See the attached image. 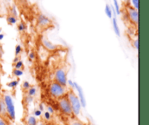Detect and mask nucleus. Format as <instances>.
<instances>
[{
	"label": "nucleus",
	"mask_w": 149,
	"mask_h": 125,
	"mask_svg": "<svg viewBox=\"0 0 149 125\" xmlns=\"http://www.w3.org/2000/svg\"><path fill=\"white\" fill-rule=\"evenodd\" d=\"M17 30H18L20 32L25 31L26 30V28H27L26 24H25L24 23H23V22H20V23H19L18 24H17Z\"/></svg>",
	"instance_id": "412c9836"
},
{
	"label": "nucleus",
	"mask_w": 149,
	"mask_h": 125,
	"mask_svg": "<svg viewBox=\"0 0 149 125\" xmlns=\"http://www.w3.org/2000/svg\"><path fill=\"white\" fill-rule=\"evenodd\" d=\"M37 125H45L43 123H42V122H38V124Z\"/></svg>",
	"instance_id": "e433bc0d"
},
{
	"label": "nucleus",
	"mask_w": 149,
	"mask_h": 125,
	"mask_svg": "<svg viewBox=\"0 0 149 125\" xmlns=\"http://www.w3.org/2000/svg\"><path fill=\"white\" fill-rule=\"evenodd\" d=\"M0 125H10L8 122V119L0 116Z\"/></svg>",
	"instance_id": "393cba45"
},
{
	"label": "nucleus",
	"mask_w": 149,
	"mask_h": 125,
	"mask_svg": "<svg viewBox=\"0 0 149 125\" xmlns=\"http://www.w3.org/2000/svg\"><path fill=\"white\" fill-rule=\"evenodd\" d=\"M30 87H31V84L29 81H23V84H22V89H23V90H25V91H27V90H29Z\"/></svg>",
	"instance_id": "a878e982"
},
{
	"label": "nucleus",
	"mask_w": 149,
	"mask_h": 125,
	"mask_svg": "<svg viewBox=\"0 0 149 125\" xmlns=\"http://www.w3.org/2000/svg\"><path fill=\"white\" fill-rule=\"evenodd\" d=\"M41 42H42V46H43L45 48H46L47 50H49V51L56 50L58 47V45L52 43V42H50V41H49L48 39H47L46 37L42 38Z\"/></svg>",
	"instance_id": "1a4fd4ad"
},
{
	"label": "nucleus",
	"mask_w": 149,
	"mask_h": 125,
	"mask_svg": "<svg viewBox=\"0 0 149 125\" xmlns=\"http://www.w3.org/2000/svg\"><path fill=\"white\" fill-rule=\"evenodd\" d=\"M113 7L114 8L115 12H116V15H119L121 13V10H120V6H119V1L118 0H113Z\"/></svg>",
	"instance_id": "f3484780"
},
{
	"label": "nucleus",
	"mask_w": 149,
	"mask_h": 125,
	"mask_svg": "<svg viewBox=\"0 0 149 125\" xmlns=\"http://www.w3.org/2000/svg\"><path fill=\"white\" fill-rule=\"evenodd\" d=\"M127 14L128 17H129L130 20L131 22H132L135 25L138 24V21H139V13H138V10L128 6L127 7Z\"/></svg>",
	"instance_id": "423d86ee"
},
{
	"label": "nucleus",
	"mask_w": 149,
	"mask_h": 125,
	"mask_svg": "<svg viewBox=\"0 0 149 125\" xmlns=\"http://www.w3.org/2000/svg\"><path fill=\"white\" fill-rule=\"evenodd\" d=\"M13 65H14V68H16V69H22L23 68V62L21 60H20L17 63L13 64Z\"/></svg>",
	"instance_id": "b1692460"
},
{
	"label": "nucleus",
	"mask_w": 149,
	"mask_h": 125,
	"mask_svg": "<svg viewBox=\"0 0 149 125\" xmlns=\"http://www.w3.org/2000/svg\"><path fill=\"white\" fill-rule=\"evenodd\" d=\"M124 2H128V0H122Z\"/></svg>",
	"instance_id": "4c0bfd02"
},
{
	"label": "nucleus",
	"mask_w": 149,
	"mask_h": 125,
	"mask_svg": "<svg viewBox=\"0 0 149 125\" xmlns=\"http://www.w3.org/2000/svg\"><path fill=\"white\" fill-rule=\"evenodd\" d=\"M1 32H2V28H0V33H1Z\"/></svg>",
	"instance_id": "58836bf2"
},
{
	"label": "nucleus",
	"mask_w": 149,
	"mask_h": 125,
	"mask_svg": "<svg viewBox=\"0 0 149 125\" xmlns=\"http://www.w3.org/2000/svg\"><path fill=\"white\" fill-rule=\"evenodd\" d=\"M20 60V57H19V56H15V58H14V59H13V63L15 64V63H17V61Z\"/></svg>",
	"instance_id": "72a5a7b5"
},
{
	"label": "nucleus",
	"mask_w": 149,
	"mask_h": 125,
	"mask_svg": "<svg viewBox=\"0 0 149 125\" xmlns=\"http://www.w3.org/2000/svg\"><path fill=\"white\" fill-rule=\"evenodd\" d=\"M0 66H1V65H0Z\"/></svg>",
	"instance_id": "79ce46f5"
},
{
	"label": "nucleus",
	"mask_w": 149,
	"mask_h": 125,
	"mask_svg": "<svg viewBox=\"0 0 149 125\" xmlns=\"http://www.w3.org/2000/svg\"><path fill=\"white\" fill-rule=\"evenodd\" d=\"M25 1H30V0H25Z\"/></svg>",
	"instance_id": "ea45409f"
},
{
	"label": "nucleus",
	"mask_w": 149,
	"mask_h": 125,
	"mask_svg": "<svg viewBox=\"0 0 149 125\" xmlns=\"http://www.w3.org/2000/svg\"><path fill=\"white\" fill-rule=\"evenodd\" d=\"M133 47L138 51V49H139V41H138V39H135V41L133 42Z\"/></svg>",
	"instance_id": "7c9ffc66"
},
{
	"label": "nucleus",
	"mask_w": 149,
	"mask_h": 125,
	"mask_svg": "<svg viewBox=\"0 0 149 125\" xmlns=\"http://www.w3.org/2000/svg\"><path fill=\"white\" fill-rule=\"evenodd\" d=\"M7 111V116L9 120L15 121V108L13 97L9 94H5L2 97Z\"/></svg>",
	"instance_id": "f03ea898"
},
{
	"label": "nucleus",
	"mask_w": 149,
	"mask_h": 125,
	"mask_svg": "<svg viewBox=\"0 0 149 125\" xmlns=\"http://www.w3.org/2000/svg\"><path fill=\"white\" fill-rule=\"evenodd\" d=\"M54 78H55V81H56L57 83L64 86V87L67 86V81H68L67 74L63 68H58L55 71Z\"/></svg>",
	"instance_id": "39448f33"
},
{
	"label": "nucleus",
	"mask_w": 149,
	"mask_h": 125,
	"mask_svg": "<svg viewBox=\"0 0 149 125\" xmlns=\"http://www.w3.org/2000/svg\"><path fill=\"white\" fill-rule=\"evenodd\" d=\"M0 116H4V117L7 118V111H6V107L4 105V100H3L2 97H0Z\"/></svg>",
	"instance_id": "f8f14e48"
},
{
	"label": "nucleus",
	"mask_w": 149,
	"mask_h": 125,
	"mask_svg": "<svg viewBox=\"0 0 149 125\" xmlns=\"http://www.w3.org/2000/svg\"><path fill=\"white\" fill-rule=\"evenodd\" d=\"M74 84H75V81H72V80L68 79V81H67V84H68V85L69 86V87H71V90H74Z\"/></svg>",
	"instance_id": "c85d7f7f"
},
{
	"label": "nucleus",
	"mask_w": 149,
	"mask_h": 125,
	"mask_svg": "<svg viewBox=\"0 0 149 125\" xmlns=\"http://www.w3.org/2000/svg\"><path fill=\"white\" fill-rule=\"evenodd\" d=\"M74 90H76L77 91V97H78L80 103H81V107L85 108L87 106V102H86L85 96H84V92H83L82 88H81V86L78 84L77 82L75 81V84H74Z\"/></svg>",
	"instance_id": "0eeeda50"
},
{
	"label": "nucleus",
	"mask_w": 149,
	"mask_h": 125,
	"mask_svg": "<svg viewBox=\"0 0 149 125\" xmlns=\"http://www.w3.org/2000/svg\"><path fill=\"white\" fill-rule=\"evenodd\" d=\"M7 1H11V0H7Z\"/></svg>",
	"instance_id": "a19ab883"
},
{
	"label": "nucleus",
	"mask_w": 149,
	"mask_h": 125,
	"mask_svg": "<svg viewBox=\"0 0 149 125\" xmlns=\"http://www.w3.org/2000/svg\"><path fill=\"white\" fill-rule=\"evenodd\" d=\"M49 92L52 97L59 99L66 95V89L64 86L53 81L49 87Z\"/></svg>",
	"instance_id": "7ed1b4c3"
},
{
	"label": "nucleus",
	"mask_w": 149,
	"mask_h": 125,
	"mask_svg": "<svg viewBox=\"0 0 149 125\" xmlns=\"http://www.w3.org/2000/svg\"><path fill=\"white\" fill-rule=\"evenodd\" d=\"M27 92H27L28 95L33 97L36 94V88L35 87H33V86H32V87L31 86V87L27 90Z\"/></svg>",
	"instance_id": "6ab92c4d"
},
{
	"label": "nucleus",
	"mask_w": 149,
	"mask_h": 125,
	"mask_svg": "<svg viewBox=\"0 0 149 125\" xmlns=\"http://www.w3.org/2000/svg\"><path fill=\"white\" fill-rule=\"evenodd\" d=\"M10 15H12L13 16H14V17H18V12H17V8H16V7L15 5H13V7L10 8Z\"/></svg>",
	"instance_id": "4be33fe9"
},
{
	"label": "nucleus",
	"mask_w": 149,
	"mask_h": 125,
	"mask_svg": "<svg viewBox=\"0 0 149 125\" xmlns=\"http://www.w3.org/2000/svg\"><path fill=\"white\" fill-rule=\"evenodd\" d=\"M42 114V111H41L39 108L36 109L33 112V116H36V117H39V116H41V115Z\"/></svg>",
	"instance_id": "c756f323"
},
{
	"label": "nucleus",
	"mask_w": 149,
	"mask_h": 125,
	"mask_svg": "<svg viewBox=\"0 0 149 125\" xmlns=\"http://www.w3.org/2000/svg\"><path fill=\"white\" fill-rule=\"evenodd\" d=\"M7 23H8V24L13 26V25H15L17 23V17H14V16H13L12 15H9L7 17Z\"/></svg>",
	"instance_id": "2eb2a0df"
},
{
	"label": "nucleus",
	"mask_w": 149,
	"mask_h": 125,
	"mask_svg": "<svg viewBox=\"0 0 149 125\" xmlns=\"http://www.w3.org/2000/svg\"><path fill=\"white\" fill-rule=\"evenodd\" d=\"M112 25H113V29L114 33H116V35L117 36H120V28L119 27V25H118L117 20H116V17H112Z\"/></svg>",
	"instance_id": "9d476101"
},
{
	"label": "nucleus",
	"mask_w": 149,
	"mask_h": 125,
	"mask_svg": "<svg viewBox=\"0 0 149 125\" xmlns=\"http://www.w3.org/2000/svg\"><path fill=\"white\" fill-rule=\"evenodd\" d=\"M66 97L67 98H68V101H69L70 105H71L73 115H74V116L77 117V116H78L79 115L81 110V108H82L81 107V103H80L77 94L74 92L73 90H70V91L67 93Z\"/></svg>",
	"instance_id": "f257e3e1"
},
{
	"label": "nucleus",
	"mask_w": 149,
	"mask_h": 125,
	"mask_svg": "<svg viewBox=\"0 0 149 125\" xmlns=\"http://www.w3.org/2000/svg\"><path fill=\"white\" fill-rule=\"evenodd\" d=\"M38 120L36 116L31 115L26 118V124L27 125H37Z\"/></svg>",
	"instance_id": "ddd939ff"
},
{
	"label": "nucleus",
	"mask_w": 149,
	"mask_h": 125,
	"mask_svg": "<svg viewBox=\"0 0 149 125\" xmlns=\"http://www.w3.org/2000/svg\"><path fill=\"white\" fill-rule=\"evenodd\" d=\"M39 109L41 110V111H43V110H45V107H44V106H43V104H42V103H40V104H39Z\"/></svg>",
	"instance_id": "f704fd0d"
},
{
	"label": "nucleus",
	"mask_w": 149,
	"mask_h": 125,
	"mask_svg": "<svg viewBox=\"0 0 149 125\" xmlns=\"http://www.w3.org/2000/svg\"><path fill=\"white\" fill-rule=\"evenodd\" d=\"M68 125H87L85 124V123L81 122L80 120H79L77 117L75 116H71L70 117L69 120L68 121Z\"/></svg>",
	"instance_id": "9b49d317"
},
{
	"label": "nucleus",
	"mask_w": 149,
	"mask_h": 125,
	"mask_svg": "<svg viewBox=\"0 0 149 125\" xmlns=\"http://www.w3.org/2000/svg\"><path fill=\"white\" fill-rule=\"evenodd\" d=\"M37 23L42 28H46L51 24V20L44 14H39L37 17Z\"/></svg>",
	"instance_id": "6e6552de"
},
{
	"label": "nucleus",
	"mask_w": 149,
	"mask_h": 125,
	"mask_svg": "<svg viewBox=\"0 0 149 125\" xmlns=\"http://www.w3.org/2000/svg\"><path fill=\"white\" fill-rule=\"evenodd\" d=\"M33 97H31V96L28 95V94L24 97V102L26 104H29V103H31L32 101H33Z\"/></svg>",
	"instance_id": "bb28decb"
},
{
	"label": "nucleus",
	"mask_w": 149,
	"mask_h": 125,
	"mask_svg": "<svg viewBox=\"0 0 149 125\" xmlns=\"http://www.w3.org/2000/svg\"><path fill=\"white\" fill-rule=\"evenodd\" d=\"M105 13H106V15H107V17L109 18L112 19V17H113V13H112L111 7L108 4H106V7H105Z\"/></svg>",
	"instance_id": "dca6fc26"
},
{
	"label": "nucleus",
	"mask_w": 149,
	"mask_h": 125,
	"mask_svg": "<svg viewBox=\"0 0 149 125\" xmlns=\"http://www.w3.org/2000/svg\"><path fill=\"white\" fill-rule=\"evenodd\" d=\"M58 106H59V108L61 110V111L64 115L70 116V117L74 116L71 105H70V103L68 101V98H67L66 95L58 99Z\"/></svg>",
	"instance_id": "20e7f679"
},
{
	"label": "nucleus",
	"mask_w": 149,
	"mask_h": 125,
	"mask_svg": "<svg viewBox=\"0 0 149 125\" xmlns=\"http://www.w3.org/2000/svg\"><path fill=\"white\" fill-rule=\"evenodd\" d=\"M19 84V80L18 79H15L12 80L11 81H10L9 83H7V87H10L11 89H15L17 87V86Z\"/></svg>",
	"instance_id": "a211bd4d"
},
{
	"label": "nucleus",
	"mask_w": 149,
	"mask_h": 125,
	"mask_svg": "<svg viewBox=\"0 0 149 125\" xmlns=\"http://www.w3.org/2000/svg\"><path fill=\"white\" fill-rule=\"evenodd\" d=\"M29 60L31 61H33V60H35V58H36V55H35L34 52H31L29 55Z\"/></svg>",
	"instance_id": "2f4dec72"
},
{
	"label": "nucleus",
	"mask_w": 149,
	"mask_h": 125,
	"mask_svg": "<svg viewBox=\"0 0 149 125\" xmlns=\"http://www.w3.org/2000/svg\"><path fill=\"white\" fill-rule=\"evenodd\" d=\"M47 111H48L49 113H51V114H52V113H54V109H53V108H52V106H48L47 107Z\"/></svg>",
	"instance_id": "473e14b6"
},
{
	"label": "nucleus",
	"mask_w": 149,
	"mask_h": 125,
	"mask_svg": "<svg viewBox=\"0 0 149 125\" xmlns=\"http://www.w3.org/2000/svg\"><path fill=\"white\" fill-rule=\"evenodd\" d=\"M43 115H44V118H45V119L47 121L50 120L51 118H52V114H51V113H49L48 111H47V110L45 112H44Z\"/></svg>",
	"instance_id": "cd10ccee"
},
{
	"label": "nucleus",
	"mask_w": 149,
	"mask_h": 125,
	"mask_svg": "<svg viewBox=\"0 0 149 125\" xmlns=\"http://www.w3.org/2000/svg\"><path fill=\"white\" fill-rule=\"evenodd\" d=\"M130 7L135 9V10H139V0H128Z\"/></svg>",
	"instance_id": "4468645a"
},
{
	"label": "nucleus",
	"mask_w": 149,
	"mask_h": 125,
	"mask_svg": "<svg viewBox=\"0 0 149 125\" xmlns=\"http://www.w3.org/2000/svg\"><path fill=\"white\" fill-rule=\"evenodd\" d=\"M22 50H23V49H22L21 45L20 44L16 45L15 49V56H19V55L21 54Z\"/></svg>",
	"instance_id": "5701e85b"
},
{
	"label": "nucleus",
	"mask_w": 149,
	"mask_h": 125,
	"mask_svg": "<svg viewBox=\"0 0 149 125\" xmlns=\"http://www.w3.org/2000/svg\"><path fill=\"white\" fill-rule=\"evenodd\" d=\"M4 33H0V41L2 40V39H4Z\"/></svg>",
	"instance_id": "c9c22d12"
},
{
	"label": "nucleus",
	"mask_w": 149,
	"mask_h": 125,
	"mask_svg": "<svg viewBox=\"0 0 149 125\" xmlns=\"http://www.w3.org/2000/svg\"><path fill=\"white\" fill-rule=\"evenodd\" d=\"M13 75L15 77H20L23 75V71H22L21 69H16V68H13Z\"/></svg>",
	"instance_id": "aec40b11"
}]
</instances>
